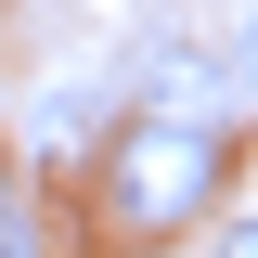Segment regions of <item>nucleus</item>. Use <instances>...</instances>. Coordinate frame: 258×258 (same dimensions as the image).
Wrapping results in <instances>:
<instances>
[{
    "mask_svg": "<svg viewBox=\"0 0 258 258\" xmlns=\"http://www.w3.org/2000/svg\"><path fill=\"white\" fill-rule=\"evenodd\" d=\"M220 194H232V129L116 116L91 142V232H103V258H168L181 232L220 220Z\"/></svg>",
    "mask_w": 258,
    "mask_h": 258,
    "instance_id": "nucleus-1",
    "label": "nucleus"
},
{
    "mask_svg": "<svg viewBox=\"0 0 258 258\" xmlns=\"http://www.w3.org/2000/svg\"><path fill=\"white\" fill-rule=\"evenodd\" d=\"M103 91H116V116H194V129H232V64L207 52V39H142Z\"/></svg>",
    "mask_w": 258,
    "mask_h": 258,
    "instance_id": "nucleus-2",
    "label": "nucleus"
},
{
    "mask_svg": "<svg viewBox=\"0 0 258 258\" xmlns=\"http://www.w3.org/2000/svg\"><path fill=\"white\" fill-rule=\"evenodd\" d=\"M103 129H116V91H52V103H39V129H26V155L64 168V155H91Z\"/></svg>",
    "mask_w": 258,
    "mask_h": 258,
    "instance_id": "nucleus-3",
    "label": "nucleus"
},
{
    "mask_svg": "<svg viewBox=\"0 0 258 258\" xmlns=\"http://www.w3.org/2000/svg\"><path fill=\"white\" fill-rule=\"evenodd\" d=\"M220 64H232V103H258V13L232 26V52H220Z\"/></svg>",
    "mask_w": 258,
    "mask_h": 258,
    "instance_id": "nucleus-4",
    "label": "nucleus"
},
{
    "mask_svg": "<svg viewBox=\"0 0 258 258\" xmlns=\"http://www.w3.org/2000/svg\"><path fill=\"white\" fill-rule=\"evenodd\" d=\"M13 220H26V168L0 155V232H13Z\"/></svg>",
    "mask_w": 258,
    "mask_h": 258,
    "instance_id": "nucleus-5",
    "label": "nucleus"
},
{
    "mask_svg": "<svg viewBox=\"0 0 258 258\" xmlns=\"http://www.w3.org/2000/svg\"><path fill=\"white\" fill-rule=\"evenodd\" d=\"M207 258H258V220H232V232H207Z\"/></svg>",
    "mask_w": 258,
    "mask_h": 258,
    "instance_id": "nucleus-6",
    "label": "nucleus"
},
{
    "mask_svg": "<svg viewBox=\"0 0 258 258\" xmlns=\"http://www.w3.org/2000/svg\"><path fill=\"white\" fill-rule=\"evenodd\" d=\"M0 258H39V232H26V220H13V232H0Z\"/></svg>",
    "mask_w": 258,
    "mask_h": 258,
    "instance_id": "nucleus-7",
    "label": "nucleus"
}]
</instances>
